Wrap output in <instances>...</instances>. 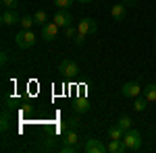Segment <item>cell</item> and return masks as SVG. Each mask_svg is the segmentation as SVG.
<instances>
[{"instance_id": "obj_1", "label": "cell", "mask_w": 156, "mask_h": 153, "mask_svg": "<svg viewBox=\"0 0 156 153\" xmlns=\"http://www.w3.org/2000/svg\"><path fill=\"white\" fill-rule=\"evenodd\" d=\"M36 39L37 37L31 33V29H21L15 35V44H17V48H21V50H29V48L36 46Z\"/></svg>"}, {"instance_id": "obj_2", "label": "cell", "mask_w": 156, "mask_h": 153, "mask_svg": "<svg viewBox=\"0 0 156 153\" xmlns=\"http://www.w3.org/2000/svg\"><path fill=\"white\" fill-rule=\"evenodd\" d=\"M123 143H125V147H127V151H137L140 147H142V132L140 130H127L125 132V137H123Z\"/></svg>"}, {"instance_id": "obj_3", "label": "cell", "mask_w": 156, "mask_h": 153, "mask_svg": "<svg viewBox=\"0 0 156 153\" xmlns=\"http://www.w3.org/2000/svg\"><path fill=\"white\" fill-rule=\"evenodd\" d=\"M58 71L65 75V77H77V72H79V64L75 62V60L71 58H67V60H62L58 64Z\"/></svg>"}, {"instance_id": "obj_4", "label": "cell", "mask_w": 156, "mask_h": 153, "mask_svg": "<svg viewBox=\"0 0 156 153\" xmlns=\"http://www.w3.org/2000/svg\"><path fill=\"white\" fill-rule=\"evenodd\" d=\"M52 21L58 25V27H69V25H73V15L69 11H65V8H58V11L54 12Z\"/></svg>"}, {"instance_id": "obj_5", "label": "cell", "mask_w": 156, "mask_h": 153, "mask_svg": "<svg viewBox=\"0 0 156 153\" xmlns=\"http://www.w3.org/2000/svg\"><path fill=\"white\" fill-rule=\"evenodd\" d=\"M77 29H79V33H83V35H94V33L98 31V23L94 21V19L85 17V19H81V21H79Z\"/></svg>"}, {"instance_id": "obj_6", "label": "cell", "mask_w": 156, "mask_h": 153, "mask_svg": "<svg viewBox=\"0 0 156 153\" xmlns=\"http://www.w3.org/2000/svg\"><path fill=\"white\" fill-rule=\"evenodd\" d=\"M58 29L60 27L54 23V21L42 25V39H44V42H54V39L58 37Z\"/></svg>"}, {"instance_id": "obj_7", "label": "cell", "mask_w": 156, "mask_h": 153, "mask_svg": "<svg viewBox=\"0 0 156 153\" xmlns=\"http://www.w3.org/2000/svg\"><path fill=\"white\" fill-rule=\"evenodd\" d=\"M140 93H142V87H140L137 81H129L121 87V95L123 97H137Z\"/></svg>"}, {"instance_id": "obj_8", "label": "cell", "mask_w": 156, "mask_h": 153, "mask_svg": "<svg viewBox=\"0 0 156 153\" xmlns=\"http://www.w3.org/2000/svg\"><path fill=\"white\" fill-rule=\"evenodd\" d=\"M0 21H2L4 27H11V25L21 23V19H19V15H17L15 8H4V11H2V17H0Z\"/></svg>"}, {"instance_id": "obj_9", "label": "cell", "mask_w": 156, "mask_h": 153, "mask_svg": "<svg viewBox=\"0 0 156 153\" xmlns=\"http://www.w3.org/2000/svg\"><path fill=\"white\" fill-rule=\"evenodd\" d=\"M83 151L85 153H104V151H108V147H104V145L98 141V139H87Z\"/></svg>"}, {"instance_id": "obj_10", "label": "cell", "mask_w": 156, "mask_h": 153, "mask_svg": "<svg viewBox=\"0 0 156 153\" xmlns=\"http://www.w3.org/2000/svg\"><path fill=\"white\" fill-rule=\"evenodd\" d=\"M110 15H112V19H115V21H125V17H127V4H123V2L112 4Z\"/></svg>"}, {"instance_id": "obj_11", "label": "cell", "mask_w": 156, "mask_h": 153, "mask_svg": "<svg viewBox=\"0 0 156 153\" xmlns=\"http://www.w3.org/2000/svg\"><path fill=\"white\" fill-rule=\"evenodd\" d=\"M62 145H69V147H79V135L75 128H67L65 137H62Z\"/></svg>"}, {"instance_id": "obj_12", "label": "cell", "mask_w": 156, "mask_h": 153, "mask_svg": "<svg viewBox=\"0 0 156 153\" xmlns=\"http://www.w3.org/2000/svg\"><path fill=\"white\" fill-rule=\"evenodd\" d=\"M73 110H75L77 114H85V112H90V101H87L85 97H77L75 104H73Z\"/></svg>"}, {"instance_id": "obj_13", "label": "cell", "mask_w": 156, "mask_h": 153, "mask_svg": "<svg viewBox=\"0 0 156 153\" xmlns=\"http://www.w3.org/2000/svg\"><path fill=\"white\" fill-rule=\"evenodd\" d=\"M144 97L148 99V101H150V104H156V83H150V85H146Z\"/></svg>"}, {"instance_id": "obj_14", "label": "cell", "mask_w": 156, "mask_h": 153, "mask_svg": "<svg viewBox=\"0 0 156 153\" xmlns=\"http://www.w3.org/2000/svg\"><path fill=\"white\" fill-rule=\"evenodd\" d=\"M125 132H127V130H123L119 124H115V126H110V128H108V137H110V139H123V137H125Z\"/></svg>"}, {"instance_id": "obj_15", "label": "cell", "mask_w": 156, "mask_h": 153, "mask_svg": "<svg viewBox=\"0 0 156 153\" xmlns=\"http://www.w3.org/2000/svg\"><path fill=\"white\" fill-rule=\"evenodd\" d=\"M146 104H150V101H148L146 97H140V95H137V97H135V101H133V110H135V112H144L146 108H148Z\"/></svg>"}, {"instance_id": "obj_16", "label": "cell", "mask_w": 156, "mask_h": 153, "mask_svg": "<svg viewBox=\"0 0 156 153\" xmlns=\"http://www.w3.org/2000/svg\"><path fill=\"white\" fill-rule=\"evenodd\" d=\"M117 124H119V126H121L123 130H131V128H133V120H131L129 116H121Z\"/></svg>"}, {"instance_id": "obj_17", "label": "cell", "mask_w": 156, "mask_h": 153, "mask_svg": "<svg viewBox=\"0 0 156 153\" xmlns=\"http://www.w3.org/2000/svg\"><path fill=\"white\" fill-rule=\"evenodd\" d=\"M34 19H36V25H46L48 23V15H46V11H36L34 12Z\"/></svg>"}, {"instance_id": "obj_18", "label": "cell", "mask_w": 156, "mask_h": 153, "mask_svg": "<svg viewBox=\"0 0 156 153\" xmlns=\"http://www.w3.org/2000/svg\"><path fill=\"white\" fill-rule=\"evenodd\" d=\"M9 126H11V118H9V112L4 110V112H2V118H0V130H2V132H6Z\"/></svg>"}, {"instance_id": "obj_19", "label": "cell", "mask_w": 156, "mask_h": 153, "mask_svg": "<svg viewBox=\"0 0 156 153\" xmlns=\"http://www.w3.org/2000/svg\"><path fill=\"white\" fill-rule=\"evenodd\" d=\"M19 25H21V29H31V25H36V19L27 15V17L21 19V23H19Z\"/></svg>"}, {"instance_id": "obj_20", "label": "cell", "mask_w": 156, "mask_h": 153, "mask_svg": "<svg viewBox=\"0 0 156 153\" xmlns=\"http://www.w3.org/2000/svg\"><path fill=\"white\" fill-rule=\"evenodd\" d=\"M73 2H75V0H54V4H56L58 8H65V11H69V8H71Z\"/></svg>"}, {"instance_id": "obj_21", "label": "cell", "mask_w": 156, "mask_h": 153, "mask_svg": "<svg viewBox=\"0 0 156 153\" xmlns=\"http://www.w3.org/2000/svg\"><path fill=\"white\" fill-rule=\"evenodd\" d=\"M77 33H79V29H77V27H73V25L65 27V35H67V37H75Z\"/></svg>"}, {"instance_id": "obj_22", "label": "cell", "mask_w": 156, "mask_h": 153, "mask_svg": "<svg viewBox=\"0 0 156 153\" xmlns=\"http://www.w3.org/2000/svg\"><path fill=\"white\" fill-rule=\"evenodd\" d=\"M4 8H17V0H0Z\"/></svg>"}, {"instance_id": "obj_23", "label": "cell", "mask_w": 156, "mask_h": 153, "mask_svg": "<svg viewBox=\"0 0 156 153\" xmlns=\"http://www.w3.org/2000/svg\"><path fill=\"white\" fill-rule=\"evenodd\" d=\"M77 124H79V122H77V116H73V118L67 120V128H77Z\"/></svg>"}, {"instance_id": "obj_24", "label": "cell", "mask_w": 156, "mask_h": 153, "mask_svg": "<svg viewBox=\"0 0 156 153\" xmlns=\"http://www.w3.org/2000/svg\"><path fill=\"white\" fill-rule=\"evenodd\" d=\"M85 37H87V35H83V33H77V35H75V39H73V42H75V46H81V44L85 42Z\"/></svg>"}, {"instance_id": "obj_25", "label": "cell", "mask_w": 156, "mask_h": 153, "mask_svg": "<svg viewBox=\"0 0 156 153\" xmlns=\"http://www.w3.org/2000/svg\"><path fill=\"white\" fill-rule=\"evenodd\" d=\"M62 151H65V153H75V151H79V147H69V145H62Z\"/></svg>"}, {"instance_id": "obj_26", "label": "cell", "mask_w": 156, "mask_h": 153, "mask_svg": "<svg viewBox=\"0 0 156 153\" xmlns=\"http://www.w3.org/2000/svg\"><path fill=\"white\" fill-rule=\"evenodd\" d=\"M6 62H9V54H6V52H2V54H0V64L4 66Z\"/></svg>"}, {"instance_id": "obj_27", "label": "cell", "mask_w": 156, "mask_h": 153, "mask_svg": "<svg viewBox=\"0 0 156 153\" xmlns=\"http://www.w3.org/2000/svg\"><path fill=\"white\" fill-rule=\"evenodd\" d=\"M121 2H123V4H127V6H133L137 0H121Z\"/></svg>"}, {"instance_id": "obj_28", "label": "cell", "mask_w": 156, "mask_h": 153, "mask_svg": "<svg viewBox=\"0 0 156 153\" xmlns=\"http://www.w3.org/2000/svg\"><path fill=\"white\" fill-rule=\"evenodd\" d=\"M77 2H83V4H92L94 0H77Z\"/></svg>"}, {"instance_id": "obj_29", "label": "cell", "mask_w": 156, "mask_h": 153, "mask_svg": "<svg viewBox=\"0 0 156 153\" xmlns=\"http://www.w3.org/2000/svg\"><path fill=\"white\" fill-rule=\"evenodd\" d=\"M154 39H156V35H154Z\"/></svg>"}]
</instances>
